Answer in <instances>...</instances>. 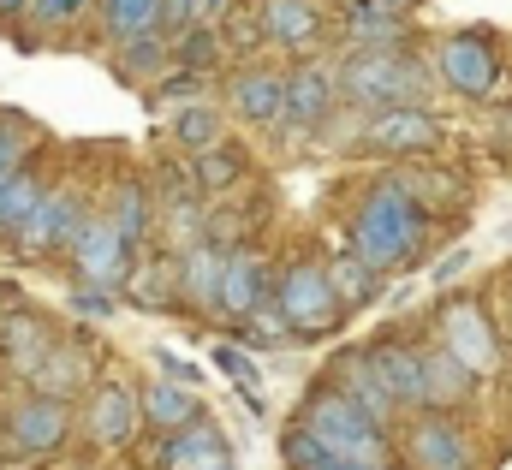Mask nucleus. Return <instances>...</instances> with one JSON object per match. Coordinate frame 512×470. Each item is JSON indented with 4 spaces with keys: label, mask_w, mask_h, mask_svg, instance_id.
Returning a JSON list of instances; mask_svg holds the SVG:
<instances>
[{
    "label": "nucleus",
    "mask_w": 512,
    "mask_h": 470,
    "mask_svg": "<svg viewBox=\"0 0 512 470\" xmlns=\"http://www.w3.org/2000/svg\"><path fill=\"white\" fill-rule=\"evenodd\" d=\"M18 18H30V0H0V24H18Z\"/></svg>",
    "instance_id": "nucleus-43"
},
{
    "label": "nucleus",
    "mask_w": 512,
    "mask_h": 470,
    "mask_svg": "<svg viewBox=\"0 0 512 470\" xmlns=\"http://www.w3.org/2000/svg\"><path fill=\"white\" fill-rule=\"evenodd\" d=\"M84 215H90L84 185H78V179H60V185H48V191H42V203L30 209V221L6 238V244H12V256H18V262L66 256V250H72V238H78V227H84Z\"/></svg>",
    "instance_id": "nucleus-5"
},
{
    "label": "nucleus",
    "mask_w": 512,
    "mask_h": 470,
    "mask_svg": "<svg viewBox=\"0 0 512 470\" xmlns=\"http://www.w3.org/2000/svg\"><path fill=\"white\" fill-rule=\"evenodd\" d=\"M459 268H465V250H453V256H447V262H441V268H435V280H441V286H447V280H453V274H459Z\"/></svg>",
    "instance_id": "nucleus-44"
},
{
    "label": "nucleus",
    "mask_w": 512,
    "mask_h": 470,
    "mask_svg": "<svg viewBox=\"0 0 512 470\" xmlns=\"http://www.w3.org/2000/svg\"><path fill=\"white\" fill-rule=\"evenodd\" d=\"M399 185L411 191V203H417L429 221H441V215H459V209L471 203L465 179H459V173H447V167H429V161H405V167H399Z\"/></svg>",
    "instance_id": "nucleus-25"
},
{
    "label": "nucleus",
    "mask_w": 512,
    "mask_h": 470,
    "mask_svg": "<svg viewBox=\"0 0 512 470\" xmlns=\"http://www.w3.org/2000/svg\"><path fill=\"white\" fill-rule=\"evenodd\" d=\"M298 429H310L340 465H364V470H387L399 459V447H393V435H387L382 423L370 417V411H358L334 381H316L310 393H304V405H298V417H292Z\"/></svg>",
    "instance_id": "nucleus-3"
},
{
    "label": "nucleus",
    "mask_w": 512,
    "mask_h": 470,
    "mask_svg": "<svg viewBox=\"0 0 512 470\" xmlns=\"http://www.w3.org/2000/svg\"><path fill=\"white\" fill-rule=\"evenodd\" d=\"M346 108V96H340V66H328L322 54H304L292 72H286V131H322L328 119Z\"/></svg>",
    "instance_id": "nucleus-11"
},
{
    "label": "nucleus",
    "mask_w": 512,
    "mask_h": 470,
    "mask_svg": "<svg viewBox=\"0 0 512 470\" xmlns=\"http://www.w3.org/2000/svg\"><path fill=\"white\" fill-rule=\"evenodd\" d=\"M477 387H483V375H471L441 340L423 346V411H453L459 417L477 399Z\"/></svg>",
    "instance_id": "nucleus-21"
},
{
    "label": "nucleus",
    "mask_w": 512,
    "mask_h": 470,
    "mask_svg": "<svg viewBox=\"0 0 512 470\" xmlns=\"http://www.w3.org/2000/svg\"><path fill=\"white\" fill-rule=\"evenodd\" d=\"M340 36H346V48H405L411 42V12H393L382 0H346L340 6Z\"/></svg>",
    "instance_id": "nucleus-23"
},
{
    "label": "nucleus",
    "mask_w": 512,
    "mask_h": 470,
    "mask_svg": "<svg viewBox=\"0 0 512 470\" xmlns=\"http://www.w3.org/2000/svg\"><path fill=\"white\" fill-rule=\"evenodd\" d=\"M167 137L179 143V155H203V149L227 143V114L221 108H203V102H185L179 114L167 119Z\"/></svg>",
    "instance_id": "nucleus-32"
},
{
    "label": "nucleus",
    "mask_w": 512,
    "mask_h": 470,
    "mask_svg": "<svg viewBox=\"0 0 512 470\" xmlns=\"http://www.w3.org/2000/svg\"><path fill=\"white\" fill-rule=\"evenodd\" d=\"M191 161V179H197V191H203V203H221L233 185H245V173H251V161H245V149L239 143H215V149H203V155H185Z\"/></svg>",
    "instance_id": "nucleus-30"
},
{
    "label": "nucleus",
    "mask_w": 512,
    "mask_h": 470,
    "mask_svg": "<svg viewBox=\"0 0 512 470\" xmlns=\"http://www.w3.org/2000/svg\"><path fill=\"white\" fill-rule=\"evenodd\" d=\"M256 24L268 48H286L298 60L316 54V42L328 36V12L316 0H256Z\"/></svg>",
    "instance_id": "nucleus-16"
},
{
    "label": "nucleus",
    "mask_w": 512,
    "mask_h": 470,
    "mask_svg": "<svg viewBox=\"0 0 512 470\" xmlns=\"http://www.w3.org/2000/svg\"><path fill=\"white\" fill-rule=\"evenodd\" d=\"M370 357L382 369L393 405L399 411H423V346H411V340H376Z\"/></svg>",
    "instance_id": "nucleus-27"
},
{
    "label": "nucleus",
    "mask_w": 512,
    "mask_h": 470,
    "mask_svg": "<svg viewBox=\"0 0 512 470\" xmlns=\"http://www.w3.org/2000/svg\"><path fill=\"white\" fill-rule=\"evenodd\" d=\"M215 369H221L239 393H251V405H256V381H262V375H256V357L245 352V346H215Z\"/></svg>",
    "instance_id": "nucleus-38"
},
{
    "label": "nucleus",
    "mask_w": 512,
    "mask_h": 470,
    "mask_svg": "<svg viewBox=\"0 0 512 470\" xmlns=\"http://www.w3.org/2000/svg\"><path fill=\"white\" fill-rule=\"evenodd\" d=\"M0 322H6V310H0Z\"/></svg>",
    "instance_id": "nucleus-48"
},
{
    "label": "nucleus",
    "mask_w": 512,
    "mask_h": 470,
    "mask_svg": "<svg viewBox=\"0 0 512 470\" xmlns=\"http://www.w3.org/2000/svg\"><path fill=\"white\" fill-rule=\"evenodd\" d=\"M322 470H364V465H340V459H328V465H322Z\"/></svg>",
    "instance_id": "nucleus-47"
},
{
    "label": "nucleus",
    "mask_w": 512,
    "mask_h": 470,
    "mask_svg": "<svg viewBox=\"0 0 512 470\" xmlns=\"http://www.w3.org/2000/svg\"><path fill=\"white\" fill-rule=\"evenodd\" d=\"M114 304H120L114 292H72V310L78 316H114Z\"/></svg>",
    "instance_id": "nucleus-42"
},
{
    "label": "nucleus",
    "mask_w": 512,
    "mask_h": 470,
    "mask_svg": "<svg viewBox=\"0 0 512 470\" xmlns=\"http://www.w3.org/2000/svg\"><path fill=\"white\" fill-rule=\"evenodd\" d=\"M501 72H507V60H501L495 30H453L435 42V78L465 102H495Z\"/></svg>",
    "instance_id": "nucleus-6"
},
{
    "label": "nucleus",
    "mask_w": 512,
    "mask_h": 470,
    "mask_svg": "<svg viewBox=\"0 0 512 470\" xmlns=\"http://www.w3.org/2000/svg\"><path fill=\"white\" fill-rule=\"evenodd\" d=\"M221 60V30H209V24H197V30H185V36H173V66L179 72H209Z\"/></svg>",
    "instance_id": "nucleus-36"
},
{
    "label": "nucleus",
    "mask_w": 512,
    "mask_h": 470,
    "mask_svg": "<svg viewBox=\"0 0 512 470\" xmlns=\"http://www.w3.org/2000/svg\"><path fill=\"white\" fill-rule=\"evenodd\" d=\"M435 66L411 48H346L340 60V96L352 114H387V108H423L435 96Z\"/></svg>",
    "instance_id": "nucleus-2"
},
{
    "label": "nucleus",
    "mask_w": 512,
    "mask_h": 470,
    "mask_svg": "<svg viewBox=\"0 0 512 470\" xmlns=\"http://www.w3.org/2000/svg\"><path fill=\"white\" fill-rule=\"evenodd\" d=\"M197 24H209L203 0H161V36H185Z\"/></svg>",
    "instance_id": "nucleus-40"
},
{
    "label": "nucleus",
    "mask_w": 512,
    "mask_h": 470,
    "mask_svg": "<svg viewBox=\"0 0 512 470\" xmlns=\"http://www.w3.org/2000/svg\"><path fill=\"white\" fill-rule=\"evenodd\" d=\"M340 6H346V0H340Z\"/></svg>",
    "instance_id": "nucleus-49"
},
{
    "label": "nucleus",
    "mask_w": 512,
    "mask_h": 470,
    "mask_svg": "<svg viewBox=\"0 0 512 470\" xmlns=\"http://www.w3.org/2000/svg\"><path fill=\"white\" fill-rule=\"evenodd\" d=\"M54 340H60V328H54L42 310L12 304V310H6V322H0V363H6L18 381H30V375H36V363L54 352Z\"/></svg>",
    "instance_id": "nucleus-19"
},
{
    "label": "nucleus",
    "mask_w": 512,
    "mask_h": 470,
    "mask_svg": "<svg viewBox=\"0 0 512 470\" xmlns=\"http://www.w3.org/2000/svg\"><path fill=\"white\" fill-rule=\"evenodd\" d=\"M429 215L411 203V191L399 185V173H387L376 179L364 197H358V209H352V256H364L376 274H399V268H417L423 262V250H429Z\"/></svg>",
    "instance_id": "nucleus-1"
},
{
    "label": "nucleus",
    "mask_w": 512,
    "mask_h": 470,
    "mask_svg": "<svg viewBox=\"0 0 512 470\" xmlns=\"http://www.w3.org/2000/svg\"><path fill=\"white\" fill-rule=\"evenodd\" d=\"M102 215L120 227V238H126L131 250L155 244V191H149V179H120Z\"/></svg>",
    "instance_id": "nucleus-29"
},
{
    "label": "nucleus",
    "mask_w": 512,
    "mask_h": 470,
    "mask_svg": "<svg viewBox=\"0 0 512 470\" xmlns=\"http://www.w3.org/2000/svg\"><path fill=\"white\" fill-rule=\"evenodd\" d=\"M274 298V268H268V256L251 250V244H233L227 250V274H221V304H215V322H245L256 304H268Z\"/></svg>",
    "instance_id": "nucleus-15"
},
{
    "label": "nucleus",
    "mask_w": 512,
    "mask_h": 470,
    "mask_svg": "<svg viewBox=\"0 0 512 470\" xmlns=\"http://www.w3.org/2000/svg\"><path fill=\"white\" fill-rule=\"evenodd\" d=\"M78 429H84L90 447H102V453L131 447V441L149 429V423H143V405H137V387H126V381H96L90 399H84V411H78Z\"/></svg>",
    "instance_id": "nucleus-13"
},
{
    "label": "nucleus",
    "mask_w": 512,
    "mask_h": 470,
    "mask_svg": "<svg viewBox=\"0 0 512 470\" xmlns=\"http://www.w3.org/2000/svg\"><path fill=\"white\" fill-rule=\"evenodd\" d=\"M382 6H393V12H417L423 0H382Z\"/></svg>",
    "instance_id": "nucleus-45"
},
{
    "label": "nucleus",
    "mask_w": 512,
    "mask_h": 470,
    "mask_svg": "<svg viewBox=\"0 0 512 470\" xmlns=\"http://www.w3.org/2000/svg\"><path fill=\"white\" fill-rule=\"evenodd\" d=\"M155 363H161V375H167V381H179V387H197V381H203V369H197V363H185V357H173V352H155Z\"/></svg>",
    "instance_id": "nucleus-41"
},
{
    "label": "nucleus",
    "mask_w": 512,
    "mask_h": 470,
    "mask_svg": "<svg viewBox=\"0 0 512 470\" xmlns=\"http://www.w3.org/2000/svg\"><path fill=\"white\" fill-rule=\"evenodd\" d=\"M120 298L137 304V310H179V256H167V250L137 256L126 286H120Z\"/></svg>",
    "instance_id": "nucleus-24"
},
{
    "label": "nucleus",
    "mask_w": 512,
    "mask_h": 470,
    "mask_svg": "<svg viewBox=\"0 0 512 470\" xmlns=\"http://www.w3.org/2000/svg\"><path fill=\"white\" fill-rule=\"evenodd\" d=\"M239 340H245L251 352H280V346H292L298 334H292V322L280 316V304L268 298V304H256L251 316L239 322Z\"/></svg>",
    "instance_id": "nucleus-35"
},
{
    "label": "nucleus",
    "mask_w": 512,
    "mask_h": 470,
    "mask_svg": "<svg viewBox=\"0 0 512 470\" xmlns=\"http://www.w3.org/2000/svg\"><path fill=\"white\" fill-rule=\"evenodd\" d=\"M90 12V0H30V24L36 30H72Z\"/></svg>",
    "instance_id": "nucleus-39"
},
{
    "label": "nucleus",
    "mask_w": 512,
    "mask_h": 470,
    "mask_svg": "<svg viewBox=\"0 0 512 470\" xmlns=\"http://www.w3.org/2000/svg\"><path fill=\"white\" fill-rule=\"evenodd\" d=\"M221 274H227V244H215V238L191 244V250L179 256V304L215 322V304H221Z\"/></svg>",
    "instance_id": "nucleus-22"
},
{
    "label": "nucleus",
    "mask_w": 512,
    "mask_h": 470,
    "mask_svg": "<svg viewBox=\"0 0 512 470\" xmlns=\"http://www.w3.org/2000/svg\"><path fill=\"white\" fill-rule=\"evenodd\" d=\"M441 346L459 357L471 375H501V363H507L501 328H495L483 298H447L441 304Z\"/></svg>",
    "instance_id": "nucleus-9"
},
{
    "label": "nucleus",
    "mask_w": 512,
    "mask_h": 470,
    "mask_svg": "<svg viewBox=\"0 0 512 470\" xmlns=\"http://www.w3.org/2000/svg\"><path fill=\"white\" fill-rule=\"evenodd\" d=\"M328 280H334V292H340V304H346V316L352 310H370L376 298H382V280L364 256H352V250H340V256H328Z\"/></svg>",
    "instance_id": "nucleus-31"
},
{
    "label": "nucleus",
    "mask_w": 512,
    "mask_h": 470,
    "mask_svg": "<svg viewBox=\"0 0 512 470\" xmlns=\"http://www.w3.org/2000/svg\"><path fill=\"white\" fill-rule=\"evenodd\" d=\"M161 470H239L233 459V447H227V435L209 423V417H197L191 429H173V435H161Z\"/></svg>",
    "instance_id": "nucleus-20"
},
{
    "label": "nucleus",
    "mask_w": 512,
    "mask_h": 470,
    "mask_svg": "<svg viewBox=\"0 0 512 470\" xmlns=\"http://www.w3.org/2000/svg\"><path fill=\"white\" fill-rule=\"evenodd\" d=\"M447 143V119L429 108H387L358 125V149L387 155V161H429Z\"/></svg>",
    "instance_id": "nucleus-7"
},
{
    "label": "nucleus",
    "mask_w": 512,
    "mask_h": 470,
    "mask_svg": "<svg viewBox=\"0 0 512 470\" xmlns=\"http://www.w3.org/2000/svg\"><path fill=\"white\" fill-rule=\"evenodd\" d=\"M108 66H114V78H120V84H143V90H155V84L173 72V36L149 30V36L114 42V48H108Z\"/></svg>",
    "instance_id": "nucleus-26"
},
{
    "label": "nucleus",
    "mask_w": 512,
    "mask_h": 470,
    "mask_svg": "<svg viewBox=\"0 0 512 470\" xmlns=\"http://www.w3.org/2000/svg\"><path fill=\"white\" fill-rule=\"evenodd\" d=\"M137 405H143V423L155 429V435H173V429H191L197 417H203V405H197V387H179V381H143L137 387Z\"/></svg>",
    "instance_id": "nucleus-28"
},
{
    "label": "nucleus",
    "mask_w": 512,
    "mask_h": 470,
    "mask_svg": "<svg viewBox=\"0 0 512 470\" xmlns=\"http://www.w3.org/2000/svg\"><path fill=\"white\" fill-rule=\"evenodd\" d=\"M42 191H48V179H42L36 167H18V173L0 185V244L30 221V209L42 203Z\"/></svg>",
    "instance_id": "nucleus-33"
},
{
    "label": "nucleus",
    "mask_w": 512,
    "mask_h": 470,
    "mask_svg": "<svg viewBox=\"0 0 512 470\" xmlns=\"http://www.w3.org/2000/svg\"><path fill=\"white\" fill-rule=\"evenodd\" d=\"M102 375H96V346L84 340V334H60L54 340V352L36 363V375H30V393H42V399H90V387H96Z\"/></svg>",
    "instance_id": "nucleus-14"
},
{
    "label": "nucleus",
    "mask_w": 512,
    "mask_h": 470,
    "mask_svg": "<svg viewBox=\"0 0 512 470\" xmlns=\"http://www.w3.org/2000/svg\"><path fill=\"white\" fill-rule=\"evenodd\" d=\"M203 12H209V18H215V12H227V0H203Z\"/></svg>",
    "instance_id": "nucleus-46"
},
{
    "label": "nucleus",
    "mask_w": 512,
    "mask_h": 470,
    "mask_svg": "<svg viewBox=\"0 0 512 470\" xmlns=\"http://www.w3.org/2000/svg\"><path fill=\"white\" fill-rule=\"evenodd\" d=\"M274 304H280V316L292 322L298 340H328V334H340V322H346V304H340V292H334L322 256H292V262L274 274Z\"/></svg>",
    "instance_id": "nucleus-4"
},
{
    "label": "nucleus",
    "mask_w": 512,
    "mask_h": 470,
    "mask_svg": "<svg viewBox=\"0 0 512 470\" xmlns=\"http://www.w3.org/2000/svg\"><path fill=\"white\" fill-rule=\"evenodd\" d=\"M399 459L411 470H477V447L453 411H417V423L399 435Z\"/></svg>",
    "instance_id": "nucleus-12"
},
{
    "label": "nucleus",
    "mask_w": 512,
    "mask_h": 470,
    "mask_svg": "<svg viewBox=\"0 0 512 470\" xmlns=\"http://www.w3.org/2000/svg\"><path fill=\"white\" fill-rule=\"evenodd\" d=\"M227 108L245 119V125H280L286 119V72L280 66H262L245 60L227 72Z\"/></svg>",
    "instance_id": "nucleus-17"
},
{
    "label": "nucleus",
    "mask_w": 512,
    "mask_h": 470,
    "mask_svg": "<svg viewBox=\"0 0 512 470\" xmlns=\"http://www.w3.org/2000/svg\"><path fill=\"white\" fill-rule=\"evenodd\" d=\"M30 149H36V131L18 114H0V185H6L18 167H30Z\"/></svg>",
    "instance_id": "nucleus-37"
},
{
    "label": "nucleus",
    "mask_w": 512,
    "mask_h": 470,
    "mask_svg": "<svg viewBox=\"0 0 512 470\" xmlns=\"http://www.w3.org/2000/svg\"><path fill=\"white\" fill-rule=\"evenodd\" d=\"M66 262H72L78 286H90V292H114V286H126L137 250L120 238V227H114L102 209H90L84 227H78V238H72V250H66Z\"/></svg>",
    "instance_id": "nucleus-8"
},
{
    "label": "nucleus",
    "mask_w": 512,
    "mask_h": 470,
    "mask_svg": "<svg viewBox=\"0 0 512 470\" xmlns=\"http://www.w3.org/2000/svg\"><path fill=\"white\" fill-rule=\"evenodd\" d=\"M102 30H108V42L161 30V0H102Z\"/></svg>",
    "instance_id": "nucleus-34"
},
{
    "label": "nucleus",
    "mask_w": 512,
    "mask_h": 470,
    "mask_svg": "<svg viewBox=\"0 0 512 470\" xmlns=\"http://www.w3.org/2000/svg\"><path fill=\"white\" fill-rule=\"evenodd\" d=\"M322 381H334V387H340L358 411H370L382 429L399 417V405H393V393H387V381H382V369H376V357H370V346H346V352L328 363Z\"/></svg>",
    "instance_id": "nucleus-18"
},
{
    "label": "nucleus",
    "mask_w": 512,
    "mask_h": 470,
    "mask_svg": "<svg viewBox=\"0 0 512 470\" xmlns=\"http://www.w3.org/2000/svg\"><path fill=\"white\" fill-rule=\"evenodd\" d=\"M78 435V417L66 399H42V393H24L12 411H6V447L18 459H54L66 453V441Z\"/></svg>",
    "instance_id": "nucleus-10"
}]
</instances>
